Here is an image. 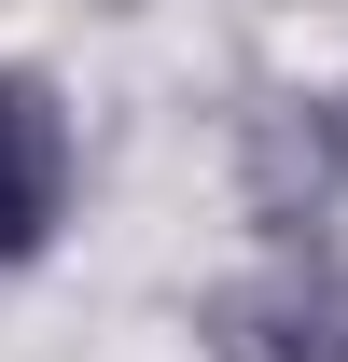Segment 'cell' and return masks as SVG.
<instances>
[{
    "label": "cell",
    "instance_id": "obj_2",
    "mask_svg": "<svg viewBox=\"0 0 348 362\" xmlns=\"http://www.w3.org/2000/svg\"><path fill=\"white\" fill-rule=\"evenodd\" d=\"M70 112H56L42 70H0V265H28V251H56V223H70Z\"/></svg>",
    "mask_w": 348,
    "mask_h": 362
},
{
    "label": "cell",
    "instance_id": "obj_1",
    "mask_svg": "<svg viewBox=\"0 0 348 362\" xmlns=\"http://www.w3.org/2000/svg\"><path fill=\"white\" fill-rule=\"evenodd\" d=\"M335 195H348V112L335 98H251V126H237V209L279 251H306L335 223Z\"/></svg>",
    "mask_w": 348,
    "mask_h": 362
},
{
    "label": "cell",
    "instance_id": "obj_3",
    "mask_svg": "<svg viewBox=\"0 0 348 362\" xmlns=\"http://www.w3.org/2000/svg\"><path fill=\"white\" fill-rule=\"evenodd\" d=\"M209 320H223V349H237V362H348V279L320 265V237L279 251L251 293H223Z\"/></svg>",
    "mask_w": 348,
    "mask_h": 362
}]
</instances>
